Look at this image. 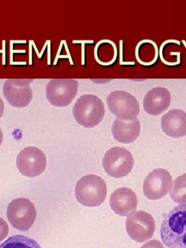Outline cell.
<instances>
[{
    "label": "cell",
    "instance_id": "cell-19",
    "mask_svg": "<svg viewBox=\"0 0 186 248\" xmlns=\"http://www.w3.org/2000/svg\"><path fill=\"white\" fill-rule=\"evenodd\" d=\"M140 248H164L162 243L156 239H153L147 243L144 244Z\"/></svg>",
    "mask_w": 186,
    "mask_h": 248
},
{
    "label": "cell",
    "instance_id": "cell-16",
    "mask_svg": "<svg viewBox=\"0 0 186 248\" xmlns=\"http://www.w3.org/2000/svg\"><path fill=\"white\" fill-rule=\"evenodd\" d=\"M0 248H41V247L31 238L23 235H15L3 242L0 245Z\"/></svg>",
    "mask_w": 186,
    "mask_h": 248
},
{
    "label": "cell",
    "instance_id": "cell-15",
    "mask_svg": "<svg viewBox=\"0 0 186 248\" xmlns=\"http://www.w3.org/2000/svg\"><path fill=\"white\" fill-rule=\"evenodd\" d=\"M111 133L115 140L120 143H133L140 133V123L138 118L132 121L116 118L112 125Z\"/></svg>",
    "mask_w": 186,
    "mask_h": 248
},
{
    "label": "cell",
    "instance_id": "cell-17",
    "mask_svg": "<svg viewBox=\"0 0 186 248\" xmlns=\"http://www.w3.org/2000/svg\"><path fill=\"white\" fill-rule=\"evenodd\" d=\"M170 197L178 204H186V173L176 178L170 190Z\"/></svg>",
    "mask_w": 186,
    "mask_h": 248
},
{
    "label": "cell",
    "instance_id": "cell-2",
    "mask_svg": "<svg viewBox=\"0 0 186 248\" xmlns=\"http://www.w3.org/2000/svg\"><path fill=\"white\" fill-rule=\"evenodd\" d=\"M75 195L77 201L82 205L97 207L106 200L107 186L104 180L97 175H85L77 181Z\"/></svg>",
    "mask_w": 186,
    "mask_h": 248
},
{
    "label": "cell",
    "instance_id": "cell-7",
    "mask_svg": "<svg viewBox=\"0 0 186 248\" xmlns=\"http://www.w3.org/2000/svg\"><path fill=\"white\" fill-rule=\"evenodd\" d=\"M78 87L76 79H51L46 85V99L55 107H68L77 95Z\"/></svg>",
    "mask_w": 186,
    "mask_h": 248
},
{
    "label": "cell",
    "instance_id": "cell-11",
    "mask_svg": "<svg viewBox=\"0 0 186 248\" xmlns=\"http://www.w3.org/2000/svg\"><path fill=\"white\" fill-rule=\"evenodd\" d=\"M171 184L172 177L168 170L162 168L154 170L144 181V194L148 200H160L167 195Z\"/></svg>",
    "mask_w": 186,
    "mask_h": 248
},
{
    "label": "cell",
    "instance_id": "cell-13",
    "mask_svg": "<svg viewBox=\"0 0 186 248\" xmlns=\"http://www.w3.org/2000/svg\"><path fill=\"white\" fill-rule=\"evenodd\" d=\"M171 95L170 91L164 88L158 87L150 90L144 97L143 108L150 115L162 114L170 107Z\"/></svg>",
    "mask_w": 186,
    "mask_h": 248
},
{
    "label": "cell",
    "instance_id": "cell-12",
    "mask_svg": "<svg viewBox=\"0 0 186 248\" xmlns=\"http://www.w3.org/2000/svg\"><path fill=\"white\" fill-rule=\"evenodd\" d=\"M110 206L116 214L127 216L138 207V197L130 188H119L115 190L110 197Z\"/></svg>",
    "mask_w": 186,
    "mask_h": 248
},
{
    "label": "cell",
    "instance_id": "cell-6",
    "mask_svg": "<svg viewBox=\"0 0 186 248\" xmlns=\"http://www.w3.org/2000/svg\"><path fill=\"white\" fill-rule=\"evenodd\" d=\"M7 216L13 227L26 232L32 227L36 220V207L28 199H16L9 204Z\"/></svg>",
    "mask_w": 186,
    "mask_h": 248
},
{
    "label": "cell",
    "instance_id": "cell-14",
    "mask_svg": "<svg viewBox=\"0 0 186 248\" xmlns=\"http://www.w3.org/2000/svg\"><path fill=\"white\" fill-rule=\"evenodd\" d=\"M163 132L174 139L186 136V113L183 110L171 109L161 117Z\"/></svg>",
    "mask_w": 186,
    "mask_h": 248
},
{
    "label": "cell",
    "instance_id": "cell-10",
    "mask_svg": "<svg viewBox=\"0 0 186 248\" xmlns=\"http://www.w3.org/2000/svg\"><path fill=\"white\" fill-rule=\"evenodd\" d=\"M33 79H8L3 85V94L12 107L23 108L27 107L33 98L30 87Z\"/></svg>",
    "mask_w": 186,
    "mask_h": 248
},
{
    "label": "cell",
    "instance_id": "cell-1",
    "mask_svg": "<svg viewBox=\"0 0 186 248\" xmlns=\"http://www.w3.org/2000/svg\"><path fill=\"white\" fill-rule=\"evenodd\" d=\"M160 235L168 248H186V204L169 212L161 223Z\"/></svg>",
    "mask_w": 186,
    "mask_h": 248
},
{
    "label": "cell",
    "instance_id": "cell-8",
    "mask_svg": "<svg viewBox=\"0 0 186 248\" xmlns=\"http://www.w3.org/2000/svg\"><path fill=\"white\" fill-rule=\"evenodd\" d=\"M128 236L137 242H144L151 239L155 229L154 217L146 212L135 211L126 220Z\"/></svg>",
    "mask_w": 186,
    "mask_h": 248
},
{
    "label": "cell",
    "instance_id": "cell-4",
    "mask_svg": "<svg viewBox=\"0 0 186 248\" xmlns=\"http://www.w3.org/2000/svg\"><path fill=\"white\" fill-rule=\"evenodd\" d=\"M102 163L108 175L112 178H122L126 177L132 171L134 159L127 149L116 146L106 152Z\"/></svg>",
    "mask_w": 186,
    "mask_h": 248
},
{
    "label": "cell",
    "instance_id": "cell-5",
    "mask_svg": "<svg viewBox=\"0 0 186 248\" xmlns=\"http://www.w3.org/2000/svg\"><path fill=\"white\" fill-rule=\"evenodd\" d=\"M108 107L112 114L123 121H132L140 114L138 100L129 93L113 91L106 98Z\"/></svg>",
    "mask_w": 186,
    "mask_h": 248
},
{
    "label": "cell",
    "instance_id": "cell-3",
    "mask_svg": "<svg viewBox=\"0 0 186 248\" xmlns=\"http://www.w3.org/2000/svg\"><path fill=\"white\" fill-rule=\"evenodd\" d=\"M73 115L80 125L92 128L103 120L105 116L104 104L96 95H81L73 107Z\"/></svg>",
    "mask_w": 186,
    "mask_h": 248
},
{
    "label": "cell",
    "instance_id": "cell-18",
    "mask_svg": "<svg viewBox=\"0 0 186 248\" xmlns=\"http://www.w3.org/2000/svg\"><path fill=\"white\" fill-rule=\"evenodd\" d=\"M9 226L4 219L0 217V242L4 240L8 235Z\"/></svg>",
    "mask_w": 186,
    "mask_h": 248
},
{
    "label": "cell",
    "instance_id": "cell-9",
    "mask_svg": "<svg viewBox=\"0 0 186 248\" xmlns=\"http://www.w3.org/2000/svg\"><path fill=\"white\" fill-rule=\"evenodd\" d=\"M19 172L29 178L39 176L46 169V159L44 152L34 146L20 151L16 159Z\"/></svg>",
    "mask_w": 186,
    "mask_h": 248
},
{
    "label": "cell",
    "instance_id": "cell-21",
    "mask_svg": "<svg viewBox=\"0 0 186 248\" xmlns=\"http://www.w3.org/2000/svg\"><path fill=\"white\" fill-rule=\"evenodd\" d=\"M3 141V134L2 131H1V128H0V146H1V143Z\"/></svg>",
    "mask_w": 186,
    "mask_h": 248
},
{
    "label": "cell",
    "instance_id": "cell-20",
    "mask_svg": "<svg viewBox=\"0 0 186 248\" xmlns=\"http://www.w3.org/2000/svg\"><path fill=\"white\" fill-rule=\"evenodd\" d=\"M4 111V104L3 102L2 99L0 98V118L2 117Z\"/></svg>",
    "mask_w": 186,
    "mask_h": 248
}]
</instances>
